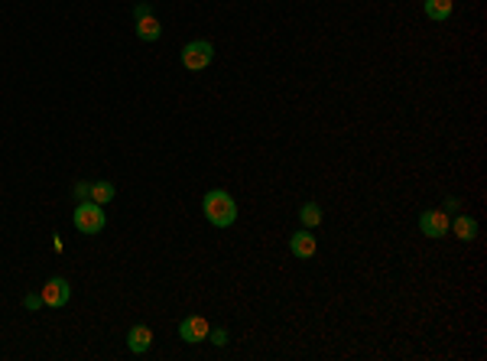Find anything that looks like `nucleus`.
<instances>
[{
  "mask_svg": "<svg viewBox=\"0 0 487 361\" xmlns=\"http://www.w3.org/2000/svg\"><path fill=\"white\" fill-rule=\"evenodd\" d=\"M40 293H42V306H49V309H59V306H65L69 299H72V287H69L65 277H52V280H46Z\"/></svg>",
  "mask_w": 487,
  "mask_h": 361,
  "instance_id": "5",
  "label": "nucleus"
},
{
  "mask_svg": "<svg viewBox=\"0 0 487 361\" xmlns=\"http://www.w3.org/2000/svg\"><path fill=\"white\" fill-rule=\"evenodd\" d=\"M88 189H91V183H75V185H72V195H75L78 202H85V199H88Z\"/></svg>",
  "mask_w": 487,
  "mask_h": 361,
  "instance_id": "15",
  "label": "nucleus"
},
{
  "mask_svg": "<svg viewBox=\"0 0 487 361\" xmlns=\"http://www.w3.org/2000/svg\"><path fill=\"white\" fill-rule=\"evenodd\" d=\"M448 225H452V222H448V212L445 209H426L423 215H419V231L426 234V238H445L448 234Z\"/></svg>",
  "mask_w": 487,
  "mask_h": 361,
  "instance_id": "4",
  "label": "nucleus"
},
{
  "mask_svg": "<svg viewBox=\"0 0 487 361\" xmlns=\"http://www.w3.org/2000/svg\"><path fill=\"white\" fill-rule=\"evenodd\" d=\"M208 338H211V345H228V329H211L208 332Z\"/></svg>",
  "mask_w": 487,
  "mask_h": 361,
  "instance_id": "14",
  "label": "nucleus"
},
{
  "mask_svg": "<svg viewBox=\"0 0 487 361\" xmlns=\"http://www.w3.org/2000/svg\"><path fill=\"white\" fill-rule=\"evenodd\" d=\"M423 7L432 23H445L448 16H452V10H455V4L452 0H423Z\"/></svg>",
  "mask_w": 487,
  "mask_h": 361,
  "instance_id": "10",
  "label": "nucleus"
},
{
  "mask_svg": "<svg viewBox=\"0 0 487 361\" xmlns=\"http://www.w3.org/2000/svg\"><path fill=\"white\" fill-rule=\"evenodd\" d=\"M211 62H215V46L208 40H192L182 46V69H189V72H205Z\"/></svg>",
  "mask_w": 487,
  "mask_h": 361,
  "instance_id": "3",
  "label": "nucleus"
},
{
  "mask_svg": "<svg viewBox=\"0 0 487 361\" xmlns=\"http://www.w3.org/2000/svg\"><path fill=\"white\" fill-rule=\"evenodd\" d=\"M114 195H117V189H114V183H107V179H101V183H91V189H88V199L98 202V205H107Z\"/></svg>",
  "mask_w": 487,
  "mask_h": 361,
  "instance_id": "13",
  "label": "nucleus"
},
{
  "mask_svg": "<svg viewBox=\"0 0 487 361\" xmlns=\"http://www.w3.org/2000/svg\"><path fill=\"white\" fill-rule=\"evenodd\" d=\"M201 212L215 228H231L237 222V202L224 189H208L205 199H201Z\"/></svg>",
  "mask_w": 487,
  "mask_h": 361,
  "instance_id": "1",
  "label": "nucleus"
},
{
  "mask_svg": "<svg viewBox=\"0 0 487 361\" xmlns=\"http://www.w3.org/2000/svg\"><path fill=\"white\" fill-rule=\"evenodd\" d=\"M136 36L143 42H156L163 36V26H160V20H156V13H150V16H140L136 20Z\"/></svg>",
  "mask_w": 487,
  "mask_h": 361,
  "instance_id": "9",
  "label": "nucleus"
},
{
  "mask_svg": "<svg viewBox=\"0 0 487 361\" xmlns=\"http://www.w3.org/2000/svg\"><path fill=\"white\" fill-rule=\"evenodd\" d=\"M289 251H293V257H299V260H309V257H315V251H319V241H315L312 228L295 231L293 238H289Z\"/></svg>",
  "mask_w": 487,
  "mask_h": 361,
  "instance_id": "7",
  "label": "nucleus"
},
{
  "mask_svg": "<svg viewBox=\"0 0 487 361\" xmlns=\"http://www.w3.org/2000/svg\"><path fill=\"white\" fill-rule=\"evenodd\" d=\"M150 13H153L150 4H136V7H134V20H140V16H150Z\"/></svg>",
  "mask_w": 487,
  "mask_h": 361,
  "instance_id": "17",
  "label": "nucleus"
},
{
  "mask_svg": "<svg viewBox=\"0 0 487 361\" xmlns=\"http://www.w3.org/2000/svg\"><path fill=\"white\" fill-rule=\"evenodd\" d=\"M208 319L205 316H185L182 322H179V338H182L185 345H199V342H205L208 338Z\"/></svg>",
  "mask_w": 487,
  "mask_h": 361,
  "instance_id": "6",
  "label": "nucleus"
},
{
  "mask_svg": "<svg viewBox=\"0 0 487 361\" xmlns=\"http://www.w3.org/2000/svg\"><path fill=\"white\" fill-rule=\"evenodd\" d=\"M448 231H455V238H462V241H474L478 238V222L468 215H458L455 222L448 225Z\"/></svg>",
  "mask_w": 487,
  "mask_h": 361,
  "instance_id": "12",
  "label": "nucleus"
},
{
  "mask_svg": "<svg viewBox=\"0 0 487 361\" xmlns=\"http://www.w3.org/2000/svg\"><path fill=\"white\" fill-rule=\"evenodd\" d=\"M322 218H325V212H322L319 202H303V205H299V222H303V228H319Z\"/></svg>",
  "mask_w": 487,
  "mask_h": 361,
  "instance_id": "11",
  "label": "nucleus"
},
{
  "mask_svg": "<svg viewBox=\"0 0 487 361\" xmlns=\"http://www.w3.org/2000/svg\"><path fill=\"white\" fill-rule=\"evenodd\" d=\"M72 222L81 234H101L104 225H107V215H104V205L85 199V202H78V209L72 212Z\"/></svg>",
  "mask_w": 487,
  "mask_h": 361,
  "instance_id": "2",
  "label": "nucleus"
},
{
  "mask_svg": "<svg viewBox=\"0 0 487 361\" xmlns=\"http://www.w3.org/2000/svg\"><path fill=\"white\" fill-rule=\"evenodd\" d=\"M23 306L26 309H42V293H26Z\"/></svg>",
  "mask_w": 487,
  "mask_h": 361,
  "instance_id": "16",
  "label": "nucleus"
},
{
  "mask_svg": "<svg viewBox=\"0 0 487 361\" xmlns=\"http://www.w3.org/2000/svg\"><path fill=\"white\" fill-rule=\"evenodd\" d=\"M150 345H153V329L150 326H130V332H127V348L134 355H143V352H150Z\"/></svg>",
  "mask_w": 487,
  "mask_h": 361,
  "instance_id": "8",
  "label": "nucleus"
}]
</instances>
